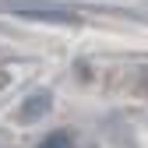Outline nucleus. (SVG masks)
<instances>
[{"mask_svg":"<svg viewBox=\"0 0 148 148\" xmlns=\"http://www.w3.org/2000/svg\"><path fill=\"white\" fill-rule=\"evenodd\" d=\"M42 148H71V141H67V134H49L42 141Z\"/></svg>","mask_w":148,"mask_h":148,"instance_id":"obj_1","label":"nucleus"}]
</instances>
